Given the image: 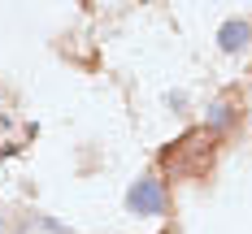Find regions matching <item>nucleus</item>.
<instances>
[{"label": "nucleus", "mask_w": 252, "mask_h": 234, "mask_svg": "<svg viewBox=\"0 0 252 234\" xmlns=\"http://www.w3.org/2000/svg\"><path fill=\"white\" fill-rule=\"evenodd\" d=\"M230 122V104H213V126H226Z\"/></svg>", "instance_id": "obj_4"}, {"label": "nucleus", "mask_w": 252, "mask_h": 234, "mask_svg": "<svg viewBox=\"0 0 252 234\" xmlns=\"http://www.w3.org/2000/svg\"><path fill=\"white\" fill-rule=\"evenodd\" d=\"M0 234H4V208H0Z\"/></svg>", "instance_id": "obj_5"}, {"label": "nucleus", "mask_w": 252, "mask_h": 234, "mask_svg": "<svg viewBox=\"0 0 252 234\" xmlns=\"http://www.w3.org/2000/svg\"><path fill=\"white\" fill-rule=\"evenodd\" d=\"M126 204H130V212H144V217H157V212L165 208V191H161V182H157V178H139L135 186H130Z\"/></svg>", "instance_id": "obj_1"}, {"label": "nucleus", "mask_w": 252, "mask_h": 234, "mask_svg": "<svg viewBox=\"0 0 252 234\" xmlns=\"http://www.w3.org/2000/svg\"><path fill=\"white\" fill-rule=\"evenodd\" d=\"M218 39H222V48H226V52H239V48L252 39V26H248V22H239V18H230V22L218 30Z\"/></svg>", "instance_id": "obj_2"}, {"label": "nucleus", "mask_w": 252, "mask_h": 234, "mask_svg": "<svg viewBox=\"0 0 252 234\" xmlns=\"http://www.w3.org/2000/svg\"><path fill=\"white\" fill-rule=\"evenodd\" d=\"M18 234H70V230H65L61 221H52V217H31Z\"/></svg>", "instance_id": "obj_3"}]
</instances>
